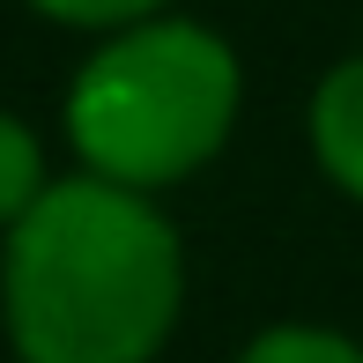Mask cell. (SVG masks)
Returning a JSON list of instances; mask_svg holds the SVG:
<instances>
[{"mask_svg": "<svg viewBox=\"0 0 363 363\" xmlns=\"http://www.w3.org/2000/svg\"><path fill=\"white\" fill-rule=\"evenodd\" d=\"M0 289L23 363H148L178 319V238L134 186L67 178L8 230Z\"/></svg>", "mask_w": 363, "mask_h": 363, "instance_id": "6da1fadb", "label": "cell"}, {"mask_svg": "<svg viewBox=\"0 0 363 363\" xmlns=\"http://www.w3.org/2000/svg\"><path fill=\"white\" fill-rule=\"evenodd\" d=\"M238 119V60L201 23H134L74 74L67 134L111 186H171L201 171Z\"/></svg>", "mask_w": 363, "mask_h": 363, "instance_id": "7a4b0ae2", "label": "cell"}, {"mask_svg": "<svg viewBox=\"0 0 363 363\" xmlns=\"http://www.w3.org/2000/svg\"><path fill=\"white\" fill-rule=\"evenodd\" d=\"M311 141H319V163L363 201V60L326 74L319 104H311Z\"/></svg>", "mask_w": 363, "mask_h": 363, "instance_id": "3957f363", "label": "cell"}, {"mask_svg": "<svg viewBox=\"0 0 363 363\" xmlns=\"http://www.w3.org/2000/svg\"><path fill=\"white\" fill-rule=\"evenodd\" d=\"M38 193H45V148H38V134L23 119L0 111V223L15 230L38 208Z\"/></svg>", "mask_w": 363, "mask_h": 363, "instance_id": "277c9868", "label": "cell"}, {"mask_svg": "<svg viewBox=\"0 0 363 363\" xmlns=\"http://www.w3.org/2000/svg\"><path fill=\"white\" fill-rule=\"evenodd\" d=\"M245 363H363V349H349L341 334H311V326H274L245 349Z\"/></svg>", "mask_w": 363, "mask_h": 363, "instance_id": "5b68a950", "label": "cell"}, {"mask_svg": "<svg viewBox=\"0 0 363 363\" xmlns=\"http://www.w3.org/2000/svg\"><path fill=\"white\" fill-rule=\"evenodd\" d=\"M30 8H45L52 23H82V30H111V23H141V15H156L163 0H30Z\"/></svg>", "mask_w": 363, "mask_h": 363, "instance_id": "8992f818", "label": "cell"}]
</instances>
